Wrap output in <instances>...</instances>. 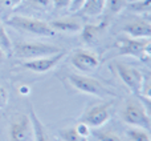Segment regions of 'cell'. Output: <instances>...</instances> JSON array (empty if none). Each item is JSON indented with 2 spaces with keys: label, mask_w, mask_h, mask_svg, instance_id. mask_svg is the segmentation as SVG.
Wrapping results in <instances>:
<instances>
[{
  "label": "cell",
  "mask_w": 151,
  "mask_h": 141,
  "mask_svg": "<svg viewBox=\"0 0 151 141\" xmlns=\"http://www.w3.org/2000/svg\"><path fill=\"white\" fill-rule=\"evenodd\" d=\"M68 81L70 83V85L74 89H77L78 92H82L86 94H91V96L99 97L102 100L106 99H113L117 96V93L113 91H110L107 86H105L101 81L96 80L93 77L83 75H77V73H69L68 75Z\"/></svg>",
  "instance_id": "cell-1"
},
{
  "label": "cell",
  "mask_w": 151,
  "mask_h": 141,
  "mask_svg": "<svg viewBox=\"0 0 151 141\" xmlns=\"http://www.w3.org/2000/svg\"><path fill=\"white\" fill-rule=\"evenodd\" d=\"M5 24L19 29V31L36 35V36L52 37L56 35V31L49 25V23H45V21L39 20V19L27 17V16L12 15L9 19L5 20Z\"/></svg>",
  "instance_id": "cell-2"
},
{
  "label": "cell",
  "mask_w": 151,
  "mask_h": 141,
  "mask_svg": "<svg viewBox=\"0 0 151 141\" xmlns=\"http://www.w3.org/2000/svg\"><path fill=\"white\" fill-rule=\"evenodd\" d=\"M61 48L55 44H47V43L40 41H24L17 43L13 48V52L17 57L24 60H32V59L45 57V56H52L61 52Z\"/></svg>",
  "instance_id": "cell-3"
},
{
  "label": "cell",
  "mask_w": 151,
  "mask_h": 141,
  "mask_svg": "<svg viewBox=\"0 0 151 141\" xmlns=\"http://www.w3.org/2000/svg\"><path fill=\"white\" fill-rule=\"evenodd\" d=\"M121 116H122V120L129 125L146 129L150 132L151 124L149 109L143 107L142 102L137 101V100H127L122 112H121Z\"/></svg>",
  "instance_id": "cell-4"
},
{
  "label": "cell",
  "mask_w": 151,
  "mask_h": 141,
  "mask_svg": "<svg viewBox=\"0 0 151 141\" xmlns=\"http://www.w3.org/2000/svg\"><path fill=\"white\" fill-rule=\"evenodd\" d=\"M117 75L122 80V83L130 89L133 93L141 94L142 89H143V75L139 69L134 68V67L129 65V64L121 63V61H115L113 64Z\"/></svg>",
  "instance_id": "cell-5"
},
{
  "label": "cell",
  "mask_w": 151,
  "mask_h": 141,
  "mask_svg": "<svg viewBox=\"0 0 151 141\" xmlns=\"http://www.w3.org/2000/svg\"><path fill=\"white\" fill-rule=\"evenodd\" d=\"M119 55L134 56L143 61L150 59V37L147 39H135V37H125L119 43Z\"/></svg>",
  "instance_id": "cell-6"
},
{
  "label": "cell",
  "mask_w": 151,
  "mask_h": 141,
  "mask_svg": "<svg viewBox=\"0 0 151 141\" xmlns=\"http://www.w3.org/2000/svg\"><path fill=\"white\" fill-rule=\"evenodd\" d=\"M32 123L27 115L17 113L12 117L8 128L9 141H28L32 136Z\"/></svg>",
  "instance_id": "cell-7"
},
{
  "label": "cell",
  "mask_w": 151,
  "mask_h": 141,
  "mask_svg": "<svg viewBox=\"0 0 151 141\" xmlns=\"http://www.w3.org/2000/svg\"><path fill=\"white\" fill-rule=\"evenodd\" d=\"M110 107H111V102L93 105L89 109H86V112L81 117V121L88 124L91 128H99L105 125L106 121L110 118Z\"/></svg>",
  "instance_id": "cell-8"
},
{
  "label": "cell",
  "mask_w": 151,
  "mask_h": 141,
  "mask_svg": "<svg viewBox=\"0 0 151 141\" xmlns=\"http://www.w3.org/2000/svg\"><path fill=\"white\" fill-rule=\"evenodd\" d=\"M64 56H65V52L61 51V52L52 55V56H45V57L27 60L21 64V67L28 70H32V72H36V73H45V72L52 70L56 65H58V63L64 59Z\"/></svg>",
  "instance_id": "cell-9"
},
{
  "label": "cell",
  "mask_w": 151,
  "mask_h": 141,
  "mask_svg": "<svg viewBox=\"0 0 151 141\" xmlns=\"http://www.w3.org/2000/svg\"><path fill=\"white\" fill-rule=\"evenodd\" d=\"M70 63L76 69L81 70V72H90V70L98 68L99 65V60L96 53L86 49L76 51L70 57Z\"/></svg>",
  "instance_id": "cell-10"
},
{
  "label": "cell",
  "mask_w": 151,
  "mask_h": 141,
  "mask_svg": "<svg viewBox=\"0 0 151 141\" xmlns=\"http://www.w3.org/2000/svg\"><path fill=\"white\" fill-rule=\"evenodd\" d=\"M122 32L135 39H147L151 36V24L145 19H134L122 25Z\"/></svg>",
  "instance_id": "cell-11"
},
{
  "label": "cell",
  "mask_w": 151,
  "mask_h": 141,
  "mask_svg": "<svg viewBox=\"0 0 151 141\" xmlns=\"http://www.w3.org/2000/svg\"><path fill=\"white\" fill-rule=\"evenodd\" d=\"M49 25L55 31L66 32V33H77L82 29V24L76 19H58V20H53L52 23H49Z\"/></svg>",
  "instance_id": "cell-12"
},
{
  "label": "cell",
  "mask_w": 151,
  "mask_h": 141,
  "mask_svg": "<svg viewBox=\"0 0 151 141\" xmlns=\"http://www.w3.org/2000/svg\"><path fill=\"white\" fill-rule=\"evenodd\" d=\"M105 8H106V0H86L78 13H81L82 16L96 17L104 12Z\"/></svg>",
  "instance_id": "cell-13"
},
{
  "label": "cell",
  "mask_w": 151,
  "mask_h": 141,
  "mask_svg": "<svg viewBox=\"0 0 151 141\" xmlns=\"http://www.w3.org/2000/svg\"><path fill=\"white\" fill-rule=\"evenodd\" d=\"M29 118H31L32 123V133L35 136V141H50L49 134H48L45 126L42 125V123L40 121V118L37 117V115L35 113V110L31 108V112H29Z\"/></svg>",
  "instance_id": "cell-14"
},
{
  "label": "cell",
  "mask_w": 151,
  "mask_h": 141,
  "mask_svg": "<svg viewBox=\"0 0 151 141\" xmlns=\"http://www.w3.org/2000/svg\"><path fill=\"white\" fill-rule=\"evenodd\" d=\"M126 8L134 13H146V15H149L151 9V0H135V1L127 3Z\"/></svg>",
  "instance_id": "cell-15"
},
{
  "label": "cell",
  "mask_w": 151,
  "mask_h": 141,
  "mask_svg": "<svg viewBox=\"0 0 151 141\" xmlns=\"http://www.w3.org/2000/svg\"><path fill=\"white\" fill-rule=\"evenodd\" d=\"M129 140L130 141H151L149 131L142 128H137V126H131L126 131Z\"/></svg>",
  "instance_id": "cell-16"
},
{
  "label": "cell",
  "mask_w": 151,
  "mask_h": 141,
  "mask_svg": "<svg viewBox=\"0 0 151 141\" xmlns=\"http://www.w3.org/2000/svg\"><path fill=\"white\" fill-rule=\"evenodd\" d=\"M99 27L94 25V24H86V25H82V29H81V39L85 43H91L97 39Z\"/></svg>",
  "instance_id": "cell-17"
},
{
  "label": "cell",
  "mask_w": 151,
  "mask_h": 141,
  "mask_svg": "<svg viewBox=\"0 0 151 141\" xmlns=\"http://www.w3.org/2000/svg\"><path fill=\"white\" fill-rule=\"evenodd\" d=\"M0 48L4 51V53L7 56H11L13 52L12 41H11V39H9V36H8L3 23H0Z\"/></svg>",
  "instance_id": "cell-18"
},
{
  "label": "cell",
  "mask_w": 151,
  "mask_h": 141,
  "mask_svg": "<svg viewBox=\"0 0 151 141\" xmlns=\"http://www.w3.org/2000/svg\"><path fill=\"white\" fill-rule=\"evenodd\" d=\"M58 136H60V139L63 141H88V139L81 137L80 134L77 133L74 126L60 129V131H58Z\"/></svg>",
  "instance_id": "cell-19"
},
{
  "label": "cell",
  "mask_w": 151,
  "mask_h": 141,
  "mask_svg": "<svg viewBox=\"0 0 151 141\" xmlns=\"http://www.w3.org/2000/svg\"><path fill=\"white\" fill-rule=\"evenodd\" d=\"M126 5H127V0H106V7L113 15L122 12Z\"/></svg>",
  "instance_id": "cell-20"
},
{
  "label": "cell",
  "mask_w": 151,
  "mask_h": 141,
  "mask_svg": "<svg viewBox=\"0 0 151 141\" xmlns=\"http://www.w3.org/2000/svg\"><path fill=\"white\" fill-rule=\"evenodd\" d=\"M93 134L99 141H123L119 136H117L111 131H94Z\"/></svg>",
  "instance_id": "cell-21"
},
{
  "label": "cell",
  "mask_w": 151,
  "mask_h": 141,
  "mask_svg": "<svg viewBox=\"0 0 151 141\" xmlns=\"http://www.w3.org/2000/svg\"><path fill=\"white\" fill-rule=\"evenodd\" d=\"M23 3V0H0V9L12 11Z\"/></svg>",
  "instance_id": "cell-22"
},
{
  "label": "cell",
  "mask_w": 151,
  "mask_h": 141,
  "mask_svg": "<svg viewBox=\"0 0 151 141\" xmlns=\"http://www.w3.org/2000/svg\"><path fill=\"white\" fill-rule=\"evenodd\" d=\"M76 131H77V133L80 134L81 137H85V139H88V136L90 134V126L88 125V124L82 123V121H80V123L77 124V125L74 126Z\"/></svg>",
  "instance_id": "cell-23"
},
{
  "label": "cell",
  "mask_w": 151,
  "mask_h": 141,
  "mask_svg": "<svg viewBox=\"0 0 151 141\" xmlns=\"http://www.w3.org/2000/svg\"><path fill=\"white\" fill-rule=\"evenodd\" d=\"M8 92H7V89L4 88V86L0 84V109L1 108H4L5 105L8 104Z\"/></svg>",
  "instance_id": "cell-24"
},
{
  "label": "cell",
  "mask_w": 151,
  "mask_h": 141,
  "mask_svg": "<svg viewBox=\"0 0 151 141\" xmlns=\"http://www.w3.org/2000/svg\"><path fill=\"white\" fill-rule=\"evenodd\" d=\"M85 1H86V0H72L70 5H69V9H70L72 12H78V11L83 7Z\"/></svg>",
  "instance_id": "cell-25"
},
{
  "label": "cell",
  "mask_w": 151,
  "mask_h": 141,
  "mask_svg": "<svg viewBox=\"0 0 151 141\" xmlns=\"http://www.w3.org/2000/svg\"><path fill=\"white\" fill-rule=\"evenodd\" d=\"M72 0H52L53 5L58 9H64V8H69Z\"/></svg>",
  "instance_id": "cell-26"
},
{
  "label": "cell",
  "mask_w": 151,
  "mask_h": 141,
  "mask_svg": "<svg viewBox=\"0 0 151 141\" xmlns=\"http://www.w3.org/2000/svg\"><path fill=\"white\" fill-rule=\"evenodd\" d=\"M29 3L36 7H41V8H48L52 4V0H29Z\"/></svg>",
  "instance_id": "cell-27"
},
{
  "label": "cell",
  "mask_w": 151,
  "mask_h": 141,
  "mask_svg": "<svg viewBox=\"0 0 151 141\" xmlns=\"http://www.w3.org/2000/svg\"><path fill=\"white\" fill-rule=\"evenodd\" d=\"M5 57H7V55H5V53H4V51H3L1 48H0V63H3Z\"/></svg>",
  "instance_id": "cell-28"
},
{
  "label": "cell",
  "mask_w": 151,
  "mask_h": 141,
  "mask_svg": "<svg viewBox=\"0 0 151 141\" xmlns=\"http://www.w3.org/2000/svg\"><path fill=\"white\" fill-rule=\"evenodd\" d=\"M20 92H21L23 94H27V93H29V88H28V86H21V88H20Z\"/></svg>",
  "instance_id": "cell-29"
}]
</instances>
